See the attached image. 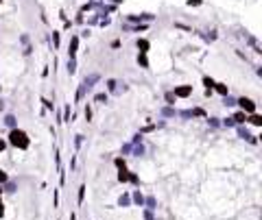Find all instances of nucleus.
<instances>
[{"mask_svg": "<svg viewBox=\"0 0 262 220\" xmlns=\"http://www.w3.org/2000/svg\"><path fill=\"white\" fill-rule=\"evenodd\" d=\"M9 142L18 148H29V137L26 133L20 131V129H11V135H9Z\"/></svg>", "mask_w": 262, "mask_h": 220, "instance_id": "f257e3e1", "label": "nucleus"}, {"mask_svg": "<svg viewBox=\"0 0 262 220\" xmlns=\"http://www.w3.org/2000/svg\"><path fill=\"white\" fill-rule=\"evenodd\" d=\"M236 102L243 107V113H256V102L251 98H238Z\"/></svg>", "mask_w": 262, "mask_h": 220, "instance_id": "f03ea898", "label": "nucleus"}, {"mask_svg": "<svg viewBox=\"0 0 262 220\" xmlns=\"http://www.w3.org/2000/svg\"><path fill=\"white\" fill-rule=\"evenodd\" d=\"M236 131H238V137H243V139H247V142H251V144H258V139L247 131L245 127H236Z\"/></svg>", "mask_w": 262, "mask_h": 220, "instance_id": "7ed1b4c3", "label": "nucleus"}, {"mask_svg": "<svg viewBox=\"0 0 262 220\" xmlns=\"http://www.w3.org/2000/svg\"><path fill=\"white\" fill-rule=\"evenodd\" d=\"M98 79H101V76H98V74H96V72H94V74H90V76H85V81H83V87H85V89L94 87V83H96V81H98Z\"/></svg>", "mask_w": 262, "mask_h": 220, "instance_id": "20e7f679", "label": "nucleus"}, {"mask_svg": "<svg viewBox=\"0 0 262 220\" xmlns=\"http://www.w3.org/2000/svg\"><path fill=\"white\" fill-rule=\"evenodd\" d=\"M190 92H192V87H190V85H183V87H177L173 94H175V98H177V96H188Z\"/></svg>", "mask_w": 262, "mask_h": 220, "instance_id": "39448f33", "label": "nucleus"}, {"mask_svg": "<svg viewBox=\"0 0 262 220\" xmlns=\"http://www.w3.org/2000/svg\"><path fill=\"white\" fill-rule=\"evenodd\" d=\"M232 120H234V122H236V124L240 127L243 122H247V113H243V111H236V116H234Z\"/></svg>", "mask_w": 262, "mask_h": 220, "instance_id": "423d86ee", "label": "nucleus"}, {"mask_svg": "<svg viewBox=\"0 0 262 220\" xmlns=\"http://www.w3.org/2000/svg\"><path fill=\"white\" fill-rule=\"evenodd\" d=\"M77 46H79V37H72V39H70V59H74V55H77Z\"/></svg>", "mask_w": 262, "mask_h": 220, "instance_id": "0eeeda50", "label": "nucleus"}, {"mask_svg": "<svg viewBox=\"0 0 262 220\" xmlns=\"http://www.w3.org/2000/svg\"><path fill=\"white\" fill-rule=\"evenodd\" d=\"M133 203H135V205H140V207L144 205V196H142V192H140V190H135V192H133Z\"/></svg>", "mask_w": 262, "mask_h": 220, "instance_id": "6e6552de", "label": "nucleus"}, {"mask_svg": "<svg viewBox=\"0 0 262 220\" xmlns=\"http://www.w3.org/2000/svg\"><path fill=\"white\" fill-rule=\"evenodd\" d=\"M4 124H7V127H11V129H15V127H18V120H15V116H11V113H9V116L4 118Z\"/></svg>", "mask_w": 262, "mask_h": 220, "instance_id": "1a4fd4ad", "label": "nucleus"}, {"mask_svg": "<svg viewBox=\"0 0 262 220\" xmlns=\"http://www.w3.org/2000/svg\"><path fill=\"white\" fill-rule=\"evenodd\" d=\"M214 89H216L218 94H223V96H229V89H227V85H223V83H214Z\"/></svg>", "mask_w": 262, "mask_h": 220, "instance_id": "9d476101", "label": "nucleus"}, {"mask_svg": "<svg viewBox=\"0 0 262 220\" xmlns=\"http://www.w3.org/2000/svg\"><path fill=\"white\" fill-rule=\"evenodd\" d=\"M138 63H140L142 68H149V59H146V52H140V55H138Z\"/></svg>", "mask_w": 262, "mask_h": 220, "instance_id": "9b49d317", "label": "nucleus"}, {"mask_svg": "<svg viewBox=\"0 0 262 220\" xmlns=\"http://www.w3.org/2000/svg\"><path fill=\"white\" fill-rule=\"evenodd\" d=\"M131 22H140V20H153V15H127Z\"/></svg>", "mask_w": 262, "mask_h": 220, "instance_id": "f8f14e48", "label": "nucleus"}, {"mask_svg": "<svg viewBox=\"0 0 262 220\" xmlns=\"http://www.w3.org/2000/svg\"><path fill=\"white\" fill-rule=\"evenodd\" d=\"M129 203H131L129 194H123V196H120V198H118V205H120V207H127V205H129Z\"/></svg>", "mask_w": 262, "mask_h": 220, "instance_id": "ddd939ff", "label": "nucleus"}, {"mask_svg": "<svg viewBox=\"0 0 262 220\" xmlns=\"http://www.w3.org/2000/svg\"><path fill=\"white\" fill-rule=\"evenodd\" d=\"M249 122L251 124H256V127H262V118L258 116V113H251V118H249Z\"/></svg>", "mask_w": 262, "mask_h": 220, "instance_id": "4468645a", "label": "nucleus"}, {"mask_svg": "<svg viewBox=\"0 0 262 220\" xmlns=\"http://www.w3.org/2000/svg\"><path fill=\"white\" fill-rule=\"evenodd\" d=\"M107 89H109V92H118V81H116V79H109V81H107Z\"/></svg>", "mask_w": 262, "mask_h": 220, "instance_id": "2eb2a0df", "label": "nucleus"}, {"mask_svg": "<svg viewBox=\"0 0 262 220\" xmlns=\"http://www.w3.org/2000/svg\"><path fill=\"white\" fill-rule=\"evenodd\" d=\"M223 105H225V107H234V105H236V98H232V96H225V98H223Z\"/></svg>", "mask_w": 262, "mask_h": 220, "instance_id": "dca6fc26", "label": "nucleus"}, {"mask_svg": "<svg viewBox=\"0 0 262 220\" xmlns=\"http://www.w3.org/2000/svg\"><path fill=\"white\" fill-rule=\"evenodd\" d=\"M138 48H140V52H146V50H149V42H146V39H140V42H138Z\"/></svg>", "mask_w": 262, "mask_h": 220, "instance_id": "f3484780", "label": "nucleus"}, {"mask_svg": "<svg viewBox=\"0 0 262 220\" xmlns=\"http://www.w3.org/2000/svg\"><path fill=\"white\" fill-rule=\"evenodd\" d=\"M118 181H120V183L129 181V172H127V170H120V172H118Z\"/></svg>", "mask_w": 262, "mask_h": 220, "instance_id": "a211bd4d", "label": "nucleus"}, {"mask_svg": "<svg viewBox=\"0 0 262 220\" xmlns=\"http://www.w3.org/2000/svg\"><path fill=\"white\" fill-rule=\"evenodd\" d=\"M68 72H70V74L77 72V63H74V59H68Z\"/></svg>", "mask_w": 262, "mask_h": 220, "instance_id": "6ab92c4d", "label": "nucleus"}, {"mask_svg": "<svg viewBox=\"0 0 262 220\" xmlns=\"http://www.w3.org/2000/svg\"><path fill=\"white\" fill-rule=\"evenodd\" d=\"M94 100H96V102H107V94H103V92H101V94H96V96H94Z\"/></svg>", "mask_w": 262, "mask_h": 220, "instance_id": "aec40b11", "label": "nucleus"}, {"mask_svg": "<svg viewBox=\"0 0 262 220\" xmlns=\"http://www.w3.org/2000/svg\"><path fill=\"white\" fill-rule=\"evenodd\" d=\"M15 187H18V185H15L13 181H7V183H4V190H7V192H15Z\"/></svg>", "mask_w": 262, "mask_h": 220, "instance_id": "412c9836", "label": "nucleus"}, {"mask_svg": "<svg viewBox=\"0 0 262 220\" xmlns=\"http://www.w3.org/2000/svg\"><path fill=\"white\" fill-rule=\"evenodd\" d=\"M70 116H72V111H70V105H68L66 111H63V122H70Z\"/></svg>", "mask_w": 262, "mask_h": 220, "instance_id": "4be33fe9", "label": "nucleus"}, {"mask_svg": "<svg viewBox=\"0 0 262 220\" xmlns=\"http://www.w3.org/2000/svg\"><path fill=\"white\" fill-rule=\"evenodd\" d=\"M133 155H135V157L144 155V146H142V144H140V146H135V148H133Z\"/></svg>", "mask_w": 262, "mask_h": 220, "instance_id": "5701e85b", "label": "nucleus"}, {"mask_svg": "<svg viewBox=\"0 0 262 220\" xmlns=\"http://www.w3.org/2000/svg\"><path fill=\"white\" fill-rule=\"evenodd\" d=\"M144 205H146L149 209H153V207H155V198H153V196H149V198L144 201Z\"/></svg>", "mask_w": 262, "mask_h": 220, "instance_id": "b1692460", "label": "nucleus"}, {"mask_svg": "<svg viewBox=\"0 0 262 220\" xmlns=\"http://www.w3.org/2000/svg\"><path fill=\"white\" fill-rule=\"evenodd\" d=\"M203 85H205L208 89H212V87H214V81H212L210 76H205V79H203Z\"/></svg>", "mask_w": 262, "mask_h": 220, "instance_id": "393cba45", "label": "nucleus"}, {"mask_svg": "<svg viewBox=\"0 0 262 220\" xmlns=\"http://www.w3.org/2000/svg\"><path fill=\"white\" fill-rule=\"evenodd\" d=\"M162 116H177V111L171 109V107H166V109H162Z\"/></svg>", "mask_w": 262, "mask_h": 220, "instance_id": "a878e982", "label": "nucleus"}, {"mask_svg": "<svg viewBox=\"0 0 262 220\" xmlns=\"http://www.w3.org/2000/svg\"><path fill=\"white\" fill-rule=\"evenodd\" d=\"M83 196H85V185L79 187V203H83Z\"/></svg>", "mask_w": 262, "mask_h": 220, "instance_id": "bb28decb", "label": "nucleus"}, {"mask_svg": "<svg viewBox=\"0 0 262 220\" xmlns=\"http://www.w3.org/2000/svg\"><path fill=\"white\" fill-rule=\"evenodd\" d=\"M83 94H85V87H83V83H81V87H79V92H77V100H81Z\"/></svg>", "mask_w": 262, "mask_h": 220, "instance_id": "cd10ccee", "label": "nucleus"}, {"mask_svg": "<svg viewBox=\"0 0 262 220\" xmlns=\"http://www.w3.org/2000/svg\"><path fill=\"white\" fill-rule=\"evenodd\" d=\"M166 100H168V105H175V94H173V92L166 94Z\"/></svg>", "mask_w": 262, "mask_h": 220, "instance_id": "c85d7f7f", "label": "nucleus"}, {"mask_svg": "<svg viewBox=\"0 0 262 220\" xmlns=\"http://www.w3.org/2000/svg\"><path fill=\"white\" fill-rule=\"evenodd\" d=\"M208 122H210L212 127H218V124H221V122H218V118H208Z\"/></svg>", "mask_w": 262, "mask_h": 220, "instance_id": "c756f323", "label": "nucleus"}, {"mask_svg": "<svg viewBox=\"0 0 262 220\" xmlns=\"http://www.w3.org/2000/svg\"><path fill=\"white\" fill-rule=\"evenodd\" d=\"M192 116H205L203 109H192Z\"/></svg>", "mask_w": 262, "mask_h": 220, "instance_id": "7c9ffc66", "label": "nucleus"}, {"mask_svg": "<svg viewBox=\"0 0 262 220\" xmlns=\"http://www.w3.org/2000/svg\"><path fill=\"white\" fill-rule=\"evenodd\" d=\"M223 124H225V127H236V122H234V120H232V118H227V120H225V122H223Z\"/></svg>", "mask_w": 262, "mask_h": 220, "instance_id": "2f4dec72", "label": "nucleus"}, {"mask_svg": "<svg viewBox=\"0 0 262 220\" xmlns=\"http://www.w3.org/2000/svg\"><path fill=\"white\" fill-rule=\"evenodd\" d=\"M74 144H77V148L83 144V135H77V139H74Z\"/></svg>", "mask_w": 262, "mask_h": 220, "instance_id": "473e14b6", "label": "nucleus"}, {"mask_svg": "<svg viewBox=\"0 0 262 220\" xmlns=\"http://www.w3.org/2000/svg\"><path fill=\"white\" fill-rule=\"evenodd\" d=\"M116 166H118L120 170H125V159H116Z\"/></svg>", "mask_w": 262, "mask_h": 220, "instance_id": "72a5a7b5", "label": "nucleus"}, {"mask_svg": "<svg viewBox=\"0 0 262 220\" xmlns=\"http://www.w3.org/2000/svg\"><path fill=\"white\" fill-rule=\"evenodd\" d=\"M52 42H55V46H59V33H52Z\"/></svg>", "mask_w": 262, "mask_h": 220, "instance_id": "f704fd0d", "label": "nucleus"}, {"mask_svg": "<svg viewBox=\"0 0 262 220\" xmlns=\"http://www.w3.org/2000/svg\"><path fill=\"white\" fill-rule=\"evenodd\" d=\"M7 181H9V179H7V175H4V172L0 170V183H7Z\"/></svg>", "mask_w": 262, "mask_h": 220, "instance_id": "c9c22d12", "label": "nucleus"}, {"mask_svg": "<svg viewBox=\"0 0 262 220\" xmlns=\"http://www.w3.org/2000/svg\"><path fill=\"white\" fill-rule=\"evenodd\" d=\"M85 118H87V120L92 118V109H90V107H85Z\"/></svg>", "mask_w": 262, "mask_h": 220, "instance_id": "e433bc0d", "label": "nucleus"}, {"mask_svg": "<svg viewBox=\"0 0 262 220\" xmlns=\"http://www.w3.org/2000/svg\"><path fill=\"white\" fill-rule=\"evenodd\" d=\"M4 146H7V144H4V142H2V139H0V150H2V148H4Z\"/></svg>", "mask_w": 262, "mask_h": 220, "instance_id": "4c0bfd02", "label": "nucleus"}, {"mask_svg": "<svg viewBox=\"0 0 262 220\" xmlns=\"http://www.w3.org/2000/svg\"><path fill=\"white\" fill-rule=\"evenodd\" d=\"M2 109H4V102H2V100H0V111H2Z\"/></svg>", "mask_w": 262, "mask_h": 220, "instance_id": "58836bf2", "label": "nucleus"}, {"mask_svg": "<svg viewBox=\"0 0 262 220\" xmlns=\"http://www.w3.org/2000/svg\"><path fill=\"white\" fill-rule=\"evenodd\" d=\"M0 2H2V0H0Z\"/></svg>", "mask_w": 262, "mask_h": 220, "instance_id": "ea45409f", "label": "nucleus"}]
</instances>
